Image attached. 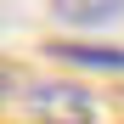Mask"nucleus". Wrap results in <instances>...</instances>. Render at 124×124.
I'll list each match as a JSON object with an SVG mask.
<instances>
[{"mask_svg": "<svg viewBox=\"0 0 124 124\" xmlns=\"http://www.w3.org/2000/svg\"><path fill=\"white\" fill-rule=\"evenodd\" d=\"M28 113L39 124H96L101 107L90 90L68 85V79H45V85H28Z\"/></svg>", "mask_w": 124, "mask_h": 124, "instance_id": "1", "label": "nucleus"}, {"mask_svg": "<svg viewBox=\"0 0 124 124\" xmlns=\"http://www.w3.org/2000/svg\"><path fill=\"white\" fill-rule=\"evenodd\" d=\"M51 11L68 28H101V23L124 17V0H51Z\"/></svg>", "mask_w": 124, "mask_h": 124, "instance_id": "2", "label": "nucleus"}, {"mask_svg": "<svg viewBox=\"0 0 124 124\" xmlns=\"http://www.w3.org/2000/svg\"><path fill=\"white\" fill-rule=\"evenodd\" d=\"M56 56L79 62V68H107V73H124V51H107V45H56Z\"/></svg>", "mask_w": 124, "mask_h": 124, "instance_id": "3", "label": "nucleus"}, {"mask_svg": "<svg viewBox=\"0 0 124 124\" xmlns=\"http://www.w3.org/2000/svg\"><path fill=\"white\" fill-rule=\"evenodd\" d=\"M6 90H11V73H6V62H0V101H6Z\"/></svg>", "mask_w": 124, "mask_h": 124, "instance_id": "4", "label": "nucleus"}]
</instances>
